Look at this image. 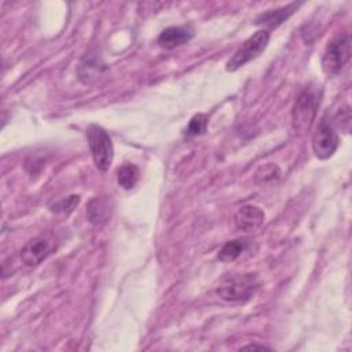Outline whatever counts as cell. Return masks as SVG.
<instances>
[{
    "label": "cell",
    "instance_id": "1",
    "mask_svg": "<svg viewBox=\"0 0 352 352\" xmlns=\"http://www.w3.org/2000/svg\"><path fill=\"white\" fill-rule=\"evenodd\" d=\"M260 287L256 274L226 275L216 287L219 298L228 302H243L250 300Z\"/></svg>",
    "mask_w": 352,
    "mask_h": 352
},
{
    "label": "cell",
    "instance_id": "2",
    "mask_svg": "<svg viewBox=\"0 0 352 352\" xmlns=\"http://www.w3.org/2000/svg\"><path fill=\"white\" fill-rule=\"evenodd\" d=\"M319 103V92L314 87H307L298 94L292 109V125L297 133H307L309 131Z\"/></svg>",
    "mask_w": 352,
    "mask_h": 352
},
{
    "label": "cell",
    "instance_id": "3",
    "mask_svg": "<svg viewBox=\"0 0 352 352\" xmlns=\"http://www.w3.org/2000/svg\"><path fill=\"white\" fill-rule=\"evenodd\" d=\"M87 140L95 166L99 170L106 172L110 168L114 157V148L110 135L102 126L91 124L87 128Z\"/></svg>",
    "mask_w": 352,
    "mask_h": 352
},
{
    "label": "cell",
    "instance_id": "4",
    "mask_svg": "<svg viewBox=\"0 0 352 352\" xmlns=\"http://www.w3.org/2000/svg\"><path fill=\"white\" fill-rule=\"evenodd\" d=\"M351 58V40L349 34L342 33L329 41L323 56L322 69L329 76H337Z\"/></svg>",
    "mask_w": 352,
    "mask_h": 352
},
{
    "label": "cell",
    "instance_id": "5",
    "mask_svg": "<svg viewBox=\"0 0 352 352\" xmlns=\"http://www.w3.org/2000/svg\"><path fill=\"white\" fill-rule=\"evenodd\" d=\"M270 41V32L261 29L250 36L243 44L235 51V54L228 59L226 69L227 72H235L249 63L250 60L256 59L267 47Z\"/></svg>",
    "mask_w": 352,
    "mask_h": 352
},
{
    "label": "cell",
    "instance_id": "6",
    "mask_svg": "<svg viewBox=\"0 0 352 352\" xmlns=\"http://www.w3.org/2000/svg\"><path fill=\"white\" fill-rule=\"evenodd\" d=\"M340 146V136L333 125L329 114H324L314 135H312V150L319 160L330 158Z\"/></svg>",
    "mask_w": 352,
    "mask_h": 352
},
{
    "label": "cell",
    "instance_id": "7",
    "mask_svg": "<svg viewBox=\"0 0 352 352\" xmlns=\"http://www.w3.org/2000/svg\"><path fill=\"white\" fill-rule=\"evenodd\" d=\"M56 249V242L51 235H40L28 241L21 252V261L28 267H34L47 260Z\"/></svg>",
    "mask_w": 352,
    "mask_h": 352
},
{
    "label": "cell",
    "instance_id": "8",
    "mask_svg": "<svg viewBox=\"0 0 352 352\" xmlns=\"http://www.w3.org/2000/svg\"><path fill=\"white\" fill-rule=\"evenodd\" d=\"M264 220H265L264 212L254 205L241 206L234 216V223L236 228L245 232H252L258 230L264 224Z\"/></svg>",
    "mask_w": 352,
    "mask_h": 352
},
{
    "label": "cell",
    "instance_id": "9",
    "mask_svg": "<svg viewBox=\"0 0 352 352\" xmlns=\"http://www.w3.org/2000/svg\"><path fill=\"white\" fill-rule=\"evenodd\" d=\"M194 29L190 25H182V26H170L164 29L158 38L157 43L160 47L165 50H173L177 48L186 43H188L194 37Z\"/></svg>",
    "mask_w": 352,
    "mask_h": 352
},
{
    "label": "cell",
    "instance_id": "10",
    "mask_svg": "<svg viewBox=\"0 0 352 352\" xmlns=\"http://www.w3.org/2000/svg\"><path fill=\"white\" fill-rule=\"evenodd\" d=\"M113 214V202L107 195L94 197L87 204V217L94 226H103L110 221Z\"/></svg>",
    "mask_w": 352,
    "mask_h": 352
},
{
    "label": "cell",
    "instance_id": "11",
    "mask_svg": "<svg viewBox=\"0 0 352 352\" xmlns=\"http://www.w3.org/2000/svg\"><path fill=\"white\" fill-rule=\"evenodd\" d=\"M298 6H300L298 3H290V4L276 8V10H268L257 16L256 25H263L270 29L278 28L298 8Z\"/></svg>",
    "mask_w": 352,
    "mask_h": 352
},
{
    "label": "cell",
    "instance_id": "12",
    "mask_svg": "<svg viewBox=\"0 0 352 352\" xmlns=\"http://www.w3.org/2000/svg\"><path fill=\"white\" fill-rule=\"evenodd\" d=\"M249 248V241L248 239H232V241H227L221 249L217 253V258L220 261L228 263V261H234L236 260L243 252H246V249Z\"/></svg>",
    "mask_w": 352,
    "mask_h": 352
},
{
    "label": "cell",
    "instance_id": "13",
    "mask_svg": "<svg viewBox=\"0 0 352 352\" xmlns=\"http://www.w3.org/2000/svg\"><path fill=\"white\" fill-rule=\"evenodd\" d=\"M140 179V170L135 164H124L117 169V182L125 190H132Z\"/></svg>",
    "mask_w": 352,
    "mask_h": 352
},
{
    "label": "cell",
    "instance_id": "14",
    "mask_svg": "<svg viewBox=\"0 0 352 352\" xmlns=\"http://www.w3.org/2000/svg\"><path fill=\"white\" fill-rule=\"evenodd\" d=\"M80 202V197L78 195H69V197H65L59 201H56L54 205L50 206L51 212L56 213V214H69L74 210V208L78 205Z\"/></svg>",
    "mask_w": 352,
    "mask_h": 352
},
{
    "label": "cell",
    "instance_id": "15",
    "mask_svg": "<svg viewBox=\"0 0 352 352\" xmlns=\"http://www.w3.org/2000/svg\"><path fill=\"white\" fill-rule=\"evenodd\" d=\"M206 126H208V117L202 113H198L190 120V122L186 128V135L190 138L202 135V133H205Z\"/></svg>",
    "mask_w": 352,
    "mask_h": 352
},
{
    "label": "cell",
    "instance_id": "16",
    "mask_svg": "<svg viewBox=\"0 0 352 352\" xmlns=\"http://www.w3.org/2000/svg\"><path fill=\"white\" fill-rule=\"evenodd\" d=\"M331 122H333L334 126L341 128V131H345L348 133L349 132V126H351V107L348 104L342 106L337 111V114L334 116Z\"/></svg>",
    "mask_w": 352,
    "mask_h": 352
},
{
    "label": "cell",
    "instance_id": "17",
    "mask_svg": "<svg viewBox=\"0 0 352 352\" xmlns=\"http://www.w3.org/2000/svg\"><path fill=\"white\" fill-rule=\"evenodd\" d=\"M279 175H280V170H279V168H278L276 165H274V164H265L264 166H261V168L258 169V172H257L256 176H257V177H258V176H263L261 180H263V182H268V180L278 179Z\"/></svg>",
    "mask_w": 352,
    "mask_h": 352
},
{
    "label": "cell",
    "instance_id": "18",
    "mask_svg": "<svg viewBox=\"0 0 352 352\" xmlns=\"http://www.w3.org/2000/svg\"><path fill=\"white\" fill-rule=\"evenodd\" d=\"M241 349H270L265 345H256V344H250V345H245Z\"/></svg>",
    "mask_w": 352,
    "mask_h": 352
}]
</instances>
